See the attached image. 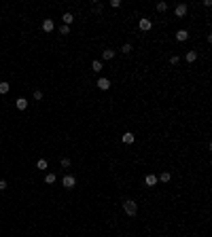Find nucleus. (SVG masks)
<instances>
[{"instance_id":"10","label":"nucleus","mask_w":212,"mask_h":237,"mask_svg":"<svg viewBox=\"0 0 212 237\" xmlns=\"http://www.w3.org/2000/svg\"><path fill=\"white\" fill-rule=\"evenodd\" d=\"M15 106L19 108V110H25V108H28V100H25V97H17Z\"/></svg>"},{"instance_id":"20","label":"nucleus","mask_w":212,"mask_h":237,"mask_svg":"<svg viewBox=\"0 0 212 237\" xmlns=\"http://www.w3.org/2000/svg\"><path fill=\"white\" fill-rule=\"evenodd\" d=\"M36 167H38V169H47V161H45V159H40V161L36 163Z\"/></svg>"},{"instance_id":"17","label":"nucleus","mask_w":212,"mask_h":237,"mask_svg":"<svg viewBox=\"0 0 212 237\" xmlns=\"http://www.w3.org/2000/svg\"><path fill=\"white\" fill-rule=\"evenodd\" d=\"M55 180H58V176H55V174H51V172H49L47 176H45V182H47V184H53Z\"/></svg>"},{"instance_id":"25","label":"nucleus","mask_w":212,"mask_h":237,"mask_svg":"<svg viewBox=\"0 0 212 237\" xmlns=\"http://www.w3.org/2000/svg\"><path fill=\"white\" fill-rule=\"evenodd\" d=\"M34 100H43V91L36 89V91H34Z\"/></svg>"},{"instance_id":"18","label":"nucleus","mask_w":212,"mask_h":237,"mask_svg":"<svg viewBox=\"0 0 212 237\" xmlns=\"http://www.w3.org/2000/svg\"><path fill=\"white\" fill-rule=\"evenodd\" d=\"M157 11L165 13V11H168V2H157Z\"/></svg>"},{"instance_id":"14","label":"nucleus","mask_w":212,"mask_h":237,"mask_svg":"<svg viewBox=\"0 0 212 237\" xmlns=\"http://www.w3.org/2000/svg\"><path fill=\"white\" fill-rule=\"evenodd\" d=\"M102 57L104 59H113L115 57V51H113V49H104V51H102Z\"/></svg>"},{"instance_id":"16","label":"nucleus","mask_w":212,"mask_h":237,"mask_svg":"<svg viewBox=\"0 0 212 237\" xmlns=\"http://www.w3.org/2000/svg\"><path fill=\"white\" fill-rule=\"evenodd\" d=\"M9 89H11V85L7 83V81H2V83H0V93H2V95L9 93Z\"/></svg>"},{"instance_id":"19","label":"nucleus","mask_w":212,"mask_h":237,"mask_svg":"<svg viewBox=\"0 0 212 237\" xmlns=\"http://www.w3.org/2000/svg\"><path fill=\"white\" fill-rule=\"evenodd\" d=\"M121 53H131V45L130 42H125V45L121 47Z\"/></svg>"},{"instance_id":"7","label":"nucleus","mask_w":212,"mask_h":237,"mask_svg":"<svg viewBox=\"0 0 212 237\" xmlns=\"http://www.w3.org/2000/svg\"><path fill=\"white\" fill-rule=\"evenodd\" d=\"M187 4H176V9H174V13H176V17H185L187 15Z\"/></svg>"},{"instance_id":"6","label":"nucleus","mask_w":212,"mask_h":237,"mask_svg":"<svg viewBox=\"0 0 212 237\" xmlns=\"http://www.w3.org/2000/svg\"><path fill=\"white\" fill-rule=\"evenodd\" d=\"M98 89H102V91H106V89H110V81L108 78H98Z\"/></svg>"},{"instance_id":"4","label":"nucleus","mask_w":212,"mask_h":237,"mask_svg":"<svg viewBox=\"0 0 212 237\" xmlns=\"http://www.w3.org/2000/svg\"><path fill=\"white\" fill-rule=\"evenodd\" d=\"M121 140H123V144H134L136 142V136H134L131 131H125V133L121 136Z\"/></svg>"},{"instance_id":"24","label":"nucleus","mask_w":212,"mask_h":237,"mask_svg":"<svg viewBox=\"0 0 212 237\" xmlns=\"http://www.w3.org/2000/svg\"><path fill=\"white\" fill-rule=\"evenodd\" d=\"M62 167H70V159L64 157V159H62Z\"/></svg>"},{"instance_id":"23","label":"nucleus","mask_w":212,"mask_h":237,"mask_svg":"<svg viewBox=\"0 0 212 237\" xmlns=\"http://www.w3.org/2000/svg\"><path fill=\"white\" fill-rule=\"evenodd\" d=\"M110 7H113V9H119V7H121V0H110Z\"/></svg>"},{"instance_id":"8","label":"nucleus","mask_w":212,"mask_h":237,"mask_svg":"<svg viewBox=\"0 0 212 237\" xmlns=\"http://www.w3.org/2000/svg\"><path fill=\"white\" fill-rule=\"evenodd\" d=\"M91 70L94 72H102L104 70V64H102L100 59H94V61H91Z\"/></svg>"},{"instance_id":"9","label":"nucleus","mask_w":212,"mask_h":237,"mask_svg":"<svg viewBox=\"0 0 212 237\" xmlns=\"http://www.w3.org/2000/svg\"><path fill=\"white\" fill-rule=\"evenodd\" d=\"M187 38H189V32H187V30H178V32H176V40H178V42H185Z\"/></svg>"},{"instance_id":"11","label":"nucleus","mask_w":212,"mask_h":237,"mask_svg":"<svg viewBox=\"0 0 212 237\" xmlns=\"http://www.w3.org/2000/svg\"><path fill=\"white\" fill-rule=\"evenodd\" d=\"M53 28H55V25H53L51 19H45V21H43V30H45V32H53Z\"/></svg>"},{"instance_id":"5","label":"nucleus","mask_w":212,"mask_h":237,"mask_svg":"<svg viewBox=\"0 0 212 237\" xmlns=\"http://www.w3.org/2000/svg\"><path fill=\"white\" fill-rule=\"evenodd\" d=\"M157 182H159V180H157L155 174H146V176H144V184H146V186H155Z\"/></svg>"},{"instance_id":"2","label":"nucleus","mask_w":212,"mask_h":237,"mask_svg":"<svg viewBox=\"0 0 212 237\" xmlns=\"http://www.w3.org/2000/svg\"><path fill=\"white\" fill-rule=\"evenodd\" d=\"M138 28H140L142 32H149V30L153 28V21H151L149 17H140V21H138Z\"/></svg>"},{"instance_id":"13","label":"nucleus","mask_w":212,"mask_h":237,"mask_svg":"<svg viewBox=\"0 0 212 237\" xmlns=\"http://www.w3.org/2000/svg\"><path fill=\"white\" fill-rule=\"evenodd\" d=\"M185 59H187L189 64H193V61H195V59H197V51H189L187 55H185Z\"/></svg>"},{"instance_id":"26","label":"nucleus","mask_w":212,"mask_h":237,"mask_svg":"<svg viewBox=\"0 0 212 237\" xmlns=\"http://www.w3.org/2000/svg\"><path fill=\"white\" fill-rule=\"evenodd\" d=\"M4 189H7V182H4V180H0V193H2Z\"/></svg>"},{"instance_id":"22","label":"nucleus","mask_w":212,"mask_h":237,"mask_svg":"<svg viewBox=\"0 0 212 237\" xmlns=\"http://www.w3.org/2000/svg\"><path fill=\"white\" fill-rule=\"evenodd\" d=\"M178 61H180V57H178V55H172V57H170V64H172V66H176Z\"/></svg>"},{"instance_id":"15","label":"nucleus","mask_w":212,"mask_h":237,"mask_svg":"<svg viewBox=\"0 0 212 237\" xmlns=\"http://www.w3.org/2000/svg\"><path fill=\"white\" fill-rule=\"evenodd\" d=\"M157 180H161V182H170V180H172V174H170V172H164L161 176H157Z\"/></svg>"},{"instance_id":"12","label":"nucleus","mask_w":212,"mask_h":237,"mask_svg":"<svg viewBox=\"0 0 212 237\" xmlns=\"http://www.w3.org/2000/svg\"><path fill=\"white\" fill-rule=\"evenodd\" d=\"M62 19H64V25H70L72 21H74V15H72V13H64Z\"/></svg>"},{"instance_id":"1","label":"nucleus","mask_w":212,"mask_h":237,"mask_svg":"<svg viewBox=\"0 0 212 237\" xmlns=\"http://www.w3.org/2000/svg\"><path fill=\"white\" fill-rule=\"evenodd\" d=\"M123 210H125L127 216H136L138 214V203L134 201V199H125L123 201Z\"/></svg>"},{"instance_id":"21","label":"nucleus","mask_w":212,"mask_h":237,"mask_svg":"<svg viewBox=\"0 0 212 237\" xmlns=\"http://www.w3.org/2000/svg\"><path fill=\"white\" fill-rule=\"evenodd\" d=\"M59 32H62V34H70V25H62Z\"/></svg>"},{"instance_id":"3","label":"nucleus","mask_w":212,"mask_h":237,"mask_svg":"<svg viewBox=\"0 0 212 237\" xmlns=\"http://www.w3.org/2000/svg\"><path fill=\"white\" fill-rule=\"evenodd\" d=\"M62 184H64V189H74V184H76V178L74 176H64L62 178Z\"/></svg>"}]
</instances>
